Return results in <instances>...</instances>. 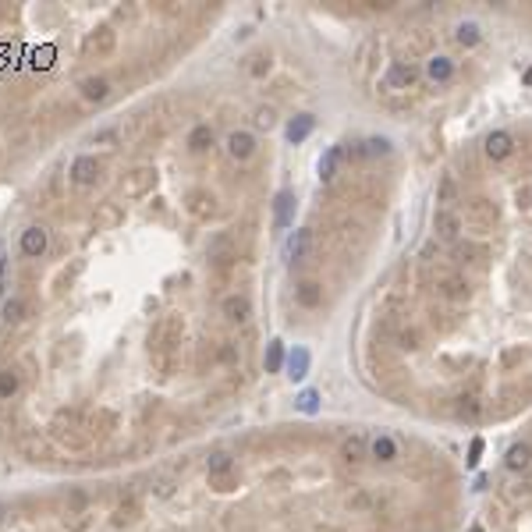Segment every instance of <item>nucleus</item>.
<instances>
[{"instance_id":"58836bf2","label":"nucleus","mask_w":532,"mask_h":532,"mask_svg":"<svg viewBox=\"0 0 532 532\" xmlns=\"http://www.w3.org/2000/svg\"><path fill=\"white\" fill-rule=\"evenodd\" d=\"M468 532H483V529H479V525H472V529H468Z\"/></svg>"},{"instance_id":"20e7f679","label":"nucleus","mask_w":532,"mask_h":532,"mask_svg":"<svg viewBox=\"0 0 532 532\" xmlns=\"http://www.w3.org/2000/svg\"><path fill=\"white\" fill-rule=\"evenodd\" d=\"M483 149L489 160H504L515 153V138H511V132H489L486 142H483Z\"/></svg>"},{"instance_id":"ddd939ff","label":"nucleus","mask_w":532,"mask_h":532,"mask_svg":"<svg viewBox=\"0 0 532 532\" xmlns=\"http://www.w3.org/2000/svg\"><path fill=\"white\" fill-rule=\"evenodd\" d=\"M295 298H298L302 309H316V305L323 302V288H319L316 280H302L298 291H295Z\"/></svg>"},{"instance_id":"a211bd4d","label":"nucleus","mask_w":532,"mask_h":532,"mask_svg":"<svg viewBox=\"0 0 532 532\" xmlns=\"http://www.w3.org/2000/svg\"><path fill=\"white\" fill-rule=\"evenodd\" d=\"M210 146H213V128H210V125H195V128L189 132V149L202 153V149H210Z\"/></svg>"},{"instance_id":"b1692460","label":"nucleus","mask_w":532,"mask_h":532,"mask_svg":"<svg viewBox=\"0 0 532 532\" xmlns=\"http://www.w3.org/2000/svg\"><path fill=\"white\" fill-rule=\"evenodd\" d=\"M18 394V376L11 373V370H0V398H14Z\"/></svg>"},{"instance_id":"7c9ffc66","label":"nucleus","mask_w":532,"mask_h":532,"mask_svg":"<svg viewBox=\"0 0 532 532\" xmlns=\"http://www.w3.org/2000/svg\"><path fill=\"white\" fill-rule=\"evenodd\" d=\"M8 291V259H4V249H0V295Z\"/></svg>"},{"instance_id":"72a5a7b5","label":"nucleus","mask_w":532,"mask_h":532,"mask_svg":"<svg viewBox=\"0 0 532 532\" xmlns=\"http://www.w3.org/2000/svg\"><path fill=\"white\" fill-rule=\"evenodd\" d=\"M447 295L461 298V295H465V284H461V280H447Z\"/></svg>"},{"instance_id":"4468645a","label":"nucleus","mask_w":532,"mask_h":532,"mask_svg":"<svg viewBox=\"0 0 532 532\" xmlns=\"http://www.w3.org/2000/svg\"><path fill=\"white\" fill-rule=\"evenodd\" d=\"M82 96L93 99V104H104L110 96V82L107 78H82Z\"/></svg>"},{"instance_id":"9b49d317","label":"nucleus","mask_w":532,"mask_h":532,"mask_svg":"<svg viewBox=\"0 0 532 532\" xmlns=\"http://www.w3.org/2000/svg\"><path fill=\"white\" fill-rule=\"evenodd\" d=\"M341 160H344V149H341V146H330V149H326V156L319 160V181H326V185H330V181L337 178V171H341Z\"/></svg>"},{"instance_id":"4c0bfd02","label":"nucleus","mask_w":532,"mask_h":532,"mask_svg":"<svg viewBox=\"0 0 532 532\" xmlns=\"http://www.w3.org/2000/svg\"><path fill=\"white\" fill-rule=\"evenodd\" d=\"M525 82H529V86H532V68H529V75H525Z\"/></svg>"},{"instance_id":"f8f14e48","label":"nucleus","mask_w":532,"mask_h":532,"mask_svg":"<svg viewBox=\"0 0 532 532\" xmlns=\"http://www.w3.org/2000/svg\"><path fill=\"white\" fill-rule=\"evenodd\" d=\"M370 458H376V461H398V444H394V437L380 433V437L370 444Z\"/></svg>"},{"instance_id":"4be33fe9","label":"nucleus","mask_w":532,"mask_h":532,"mask_svg":"<svg viewBox=\"0 0 532 532\" xmlns=\"http://www.w3.org/2000/svg\"><path fill=\"white\" fill-rule=\"evenodd\" d=\"M280 365H284V344L270 341V348H266V373H280Z\"/></svg>"},{"instance_id":"5701e85b","label":"nucleus","mask_w":532,"mask_h":532,"mask_svg":"<svg viewBox=\"0 0 532 532\" xmlns=\"http://www.w3.org/2000/svg\"><path fill=\"white\" fill-rule=\"evenodd\" d=\"M455 39H458V47H476V43H479V25H476V22H465V25H458Z\"/></svg>"},{"instance_id":"412c9836","label":"nucleus","mask_w":532,"mask_h":532,"mask_svg":"<svg viewBox=\"0 0 532 532\" xmlns=\"http://www.w3.org/2000/svg\"><path fill=\"white\" fill-rule=\"evenodd\" d=\"M0 316H4V323H22L25 319V302L22 298H8L4 309H0Z\"/></svg>"},{"instance_id":"2f4dec72","label":"nucleus","mask_w":532,"mask_h":532,"mask_svg":"<svg viewBox=\"0 0 532 532\" xmlns=\"http://www.w3.org/2000/svg\"><path fill=\"white\" fill-rule=\"evenodd\" d=\"M479 455H483V440L476 437L472 440V451H468V465H479Z\"/></svg>"},{"instance_id":"f03ea898","label":"nucleus","mask_w":532,"mask_h":532,"mask_svg":"<svg viewBox=\"0 0 532 532\" xmlns=\"http://www.w3.org/2000/svg\"><path fill=\"white\" fill-rule=\"evenodd\" d=\"M461 213L458 210H437L433 213V231H437V238L440 241H447V245H458L461 241Z\"/></svg>"},{"instance_id":"c756f323","label":"nucleus","mask_w":532,"mask_h":532,"mask_svg":"<svg viewBox=\"0 0 532 532\" xmlns=\"http://www.w3.org/2000/svg\"><path fill=\"white\" fill-rule=\"evenodd\" d=\"M479 412H483V404H479L476 398H465V404H461V415H468V419H479Z\"/></svg>"},{"instance_id":"473e14b6","label":"nucleus","mask_w":532,"mask_h":532,"mask_svg":"<svg viewBox=\"0 0 532 532\" xmlns=\"http://www.w3.org/2000/svg\"><path fill=\"white\" fill-rule=\"evenodd\" d=\"M298 404H302V412H316V394H302Z\"/></svg>"},{"instance_id":"e433bc0d","label":"nucleus","mask_w":532,"mask_h":532,"mask_svg":"<svg viewBox=\"0 0 532 532\" xmlns=\"http://www.w3.org/2000/svg\"><path fill=\"white\" fill-rule=\"evenodd\" d=\"M8 518H11V507H8V504H4V500H0V525H4V522H8Z\"/></svg>"},{"instance_id":"2eb2a0df","label":"nucleus","mask_w":532,"mask_h":532,"mask_svg":"<svg viewBox=\"0 0 532 532\" xmlns=\"http://www.w3.org/2000/svg\"><path fill=\"white\" fill-rule=\"evenodd\" d=\"M291 210H295V195L280 192L277 202H274V223H277V228H288V223H291Z\"/></svg>"},{"instance_id":"393cba45","label":"nucleus","mask_w":532,"mask_h":532,"mask_svg":"<svg viewBox=\"0 0 532 532\" xmlns=\"http://www.w3.org/2000/svg\"><path fill=\"white\" fill-rule=\"evenodd\" d=\"M274 125H277L274 107H259V110H256V128H259V132H270Z\"/></svg>"},{"instance_id":"7ed1b4c3","label":"nucleus","mask_w":532,"mask_h":532,"mask_svg":"<svg viewBox=\"0 0 532 532\" xmlns=\"http://www.w3.org/2000/svg\"><path fill=\"white\" fill-rule=\"evenodd\" d=\"M99 171H104V163H99L96 156H78L71 163V181L75 185H93V181L99 178Z\"/></svg>"},{"instance_id":"9d476101","label":"nucleus","mask_w":532,"mask_h":532,"mask_svg":"<svg viewBox=\"0 0 532 532\" xmlns=\"http://www.w3.org/2000/svg\"><path fill=\"white\" fill-rule=\"evenodd\" d=\"M341 458H344L348 465H359V461L370 458V444H365V437H348V440L341 444Z\"/></svg>"},{"instance_id":"39448f33","label":"nucleus","mask_w":532,"mask_h":532,"mask_svg":"<svg viewBox=\"0 0 532 532\" xmlns=\"http://www.w3.org/2000/svg\"><path fill=\"white\" fill-rule=\"evenodd\" d=\"M426 78L433 82V86L451 82V78H455V60H451V57H429V60H426Z\"/></svg>"},{"instance_id":"f257e3e1","label":"nucleus","mask_w":532,"mask_h":532,"mask_svg":"<svg viewBox=\"0 0 532 532\" xmlns=\"http://www.w3.org/2000/svg\"><path fill=\"white\" fill-rule=\"evenodd\" d=\"M419 82V68L415 64H408V60H391V68L383 71V82L380 86L387 93H408Z\"/></svg>"},{"instance_id":"a878e982","label":"nucleus","mask_w":532,"mask_h":532,"mask_svg":"<svg viewBox=\"0 0 532 532\" xmlns=\"http://www.w3.org/2000/svg\"><path fill=\"white\" fill-rule=\"evenodd\" d=\"M305 370H309V352H302V348H298V352L291 355V376H295V380H302V376H305Z\"/></svg>"},{"instance_id":"dca6fc26","label":"nucleus","mask_w":532,"mask_h":532,"mask_svg":"<svg viewBox=\"0 0 532 532\" xmlns=\"http://www.w3.org/2000/svg\"><path fill=\"white\" fill-rule=\"evenodd\" d=\"M231 465H234V458H231L228 451H213V455L206 458V468H210V476H213L217 483H223V476L231 472Z\"/></svg>"},{"instance_id":"aec40b11","label":"nucleus","mask_w":532,"mask_h":532,"mask_svg":"<svg viewBox=\"0 0 532 532\" xmlns=\"http://www.w3.org/2000/svg\"><path fill=\"white\" fill-rule=\"evenodd\" d=\"M313 125H316V121H313L309 114H302V117H295V121H291V125H288V138H291V142H302L305 135H309V132H313Z\"/></svg>"},{"instance_id":"bb28decb","label":"nucleus","mask_w":532,"mask_h":532,"mask_svg":"<svg viewBox=\"0 0 532 532\" xmlns=\"http://www.w3.org/2000/svg\"><path fill=\"white\" fill-rule=\"evenodd\" d=\"M114 47V32L110 29H99V36L89 39V50H110Z\"/></svg>"},{"instance_id":"6ab92c4d","label":"nucleus","mask_w":532,"mask_h":532,"mask_svg":"<svg viewBox=\"0 0 532 532\" xmlns=\"http://www.w3.org/2000/svg\"><path fill=\"white\" fill-rule=\"evenodd\" d=\"M440 210H455V202H458V189H455V178L447 174L444 181H440Z\"/></svg>"},{"instance_id":"1a4fd4ad","label":"nucleus","mask_w":532,"mask_h":532,"mask_svg":"<svg viewBox=\"0 0 532 532\" xmlns=\"http://www.w3.org/2000/svg\"><path fill=\"white\" fill-rule=\"evenodd\" d=\"M220 309H223V316L234 319V323H245V319L252 316V305H249V298H245V295H228Z\"/></svg>"},{"instance_id":"c9c22d12","label":"nucleus","mask_w":532,"mask_h":532,"mask_svg":"<svg viewBox=\"0 0 532 532\" xmlns=\"http://www.w3.org/2000/svg\"><path fill=\"white\" fill-rule=\"evenodd\" d=\"M401 348H415V330H404L401 334Z\"/></svg>"},{"instance_id":"f3484780","label":"nucleus","mask_w":532,"mask_h":532,"mask_svg":"<svg viewBox=\"0 0 532 532\" xmlns=\"http://www.w3.org/2000/svg\"><path fill=\"white\" fill-rule=\"evenodd\" d=\"M504 461H507L511 472H522V468H529V461H532V447H529V444H515V447L507 451Z\"/></svg>"},{"instance_id":"c85d7f7f","label":"nucleus","mask_w":532,"mask_h":532,"mask_svg":"<svg viewBox=\"0 0 532 532\" xmlns=\"http://www.w3.org/2000/svg\"><path fill=\"white\" fill-rule=\"evenodd\" d=\"M455 256H458L461 263H468L472 256H479V245H472V241H458V245H455Z\"/></svg>"},{"instance_id":"6e6552de","label":"nucleus","mask_w":532,"mask_h":532,"mask_svg":"<svg viewBox=\"0 0 532 532\" xmlns=\"http://www.w3.org/2000/svg\"><path fill=\"white\" fill-rule=\"evenodd\" d=\"M22 252H25V256H32V259L47 252V231L39 228V223H32V228H25V231H22Z\"/></svg>"},{"instance_id":"423d86ee","label":"nucleus","mask_w":532,"mask_h":532,"mask_svg":"<svg viewBox=\"0 0 532 532\" xmlns=\"http://www.w3.org/2000/svg\"><path fill=\"white\" fill-rule=\"evenodd\" d=\"M309 249H313V231H295L291 238H288V245H284V256H288L291 263H302L305 256H309Z\"/></svg>"},{"instance_id":"cd10ccee","label":"nucleus","mask_w":532,"mask_h":532,"mask_svg":"<svg viewBox=\"0 0 532 532\" xmlns=\"http://www.w3.org/2000/svg\"><path fill=\"white\" fill-rule=\"evenodd\" d=\"M362 153L365 156H387V153H391V146H387V138H370L362 146Z\"/></svg>"},{"instance_id":"f704fd0d","label":"nucleus","mask_w":532,"mask_h":532,"mask_svg":"<svg viewBox=\"0 0 532 532\" xmlns=\"http://www.w3.org/2000/svg\"><path fill=\"white\" fill-rule=\"evenodd\" d=\"M50 57H53V50H39V53H36V64H39V68H50Z\"/></svg>"},{"instance_id":"0eeeda50","label":"nucleus","mask_w":532,"mask_h":532,"mask_svg":"<svg viewBox=\"0 0 532 532\" xmlns=\"http://www.w3.org/2000/svg\"><path fill=\"white\" fill-rule=\"evenodd\" d=\"M228 153H231V160H249V156L256 153L252 132H231V135H228Z\"/></svg>"}]
</instances>
